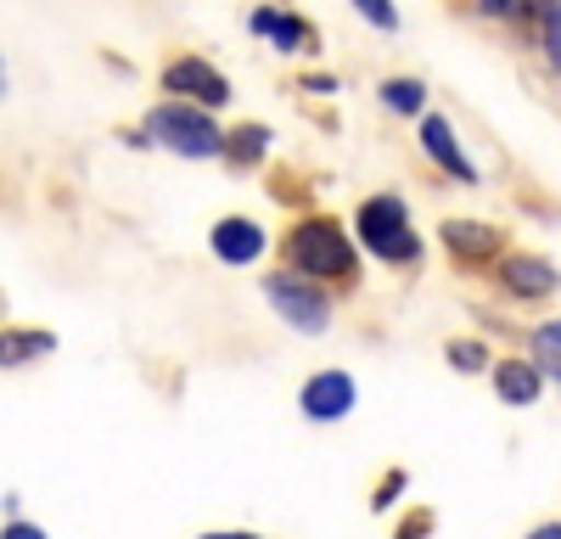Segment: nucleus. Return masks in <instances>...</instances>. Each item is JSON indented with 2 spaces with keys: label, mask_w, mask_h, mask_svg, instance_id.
<instances>
[{
  "label": "nucleus",
  "mask_w": 561,
  "mask_h": 539,
  "mask_svg": "<svg viewBox=\"0 0 561 539\" xmlns=\"http://www.w3.org/2000/svg\"><path fill=\"white\" fill-rule=\"evenodd\" d=\"M359 237H365L370 253L388 259V264H415L421 259V237L410 231V214H404L399 197H370L359 208Z\"/></svg>",
  "instance_id": "f257e3e1"
},
{
  "label": "nucleus",
  "mask_w": 561,
  "mask_h": 539,
  "mask_svg": "<svg viewBox=\"0 0 561 539\" xmlns=\"http://www.w3.org/2000/svg\"><path fill=\"white\" fill-rule=\"evenodd\" d=\"M287 259H293V270H304V276H348L354 270V248L332 219H304L287 237Z\"/></svg>",
  "instance_id": "f03ea898"
},
{
  "label": "nucleus",
  "mask_w": 561,
  "mask_h": 539,
  "mask_svg": "<svg viewBox=\"0 0 561 539\" xmlns=\"http://www.w3.org/2000/svg\"><path fill=\"white\" fill-rule=\"evenodd\" d=\"M152 135L163 147H174L180 158H214V152H225V135H219V124L208 118V113H197V107H185V102H163V107H152Z\"/></svg>",
  "instance_id": "7ed1b4c3"
},
{
  "label": "nucleus",
  "mask_w": 561,
  "mask_h": 539,
  "mask_svg": "<svg viewBox=\"0 0 561 539\" xmlns=\"http://www.w3.org/2000/svg\"><path fill=\"white\" fill-rule=\"evenodd\" d=\"M264 298L275 303V314L287 326H298V332H325L332 326V303H325V293L314 287V276H270L264 282Z\"/></svg>",
  "instance_id": "20e7f679"
},
{
  "label": "nucleus",
  "mask_w": 561,
  "mask_h": 539,
  "mask_svg": "<svg viewBox=\"0 0 561 539\" xmlns=\"http://www.w3.org/2000/svg\"><path fill=\"white\" fill-rule=\"evenodd\" d=\"M163 84L174 90V96H192V102H203V107H225V102H230L225 73L208 68L203 57H180V62H169V68H163Z\"/></svg>",
  "instance_id": "39448f33"
},
{
  "label": "nucleus",
  "mask_w": 561,
  "mask_h": 539,
  "mask_svg": "<svg viewBox=\"0 0 561 539\" xmlns=\"http://www.w3.org/2000/svg\"><path fill=\"white\" fill-rule=\"evenodd\" d=\"M348 404H354V377H348V371L309 377V388H304V416L337 422V416H348Z\"/></svg>",
  "instance_id": "423d86ee"
},
{
  "label": "nucleus",
  "mask_w": 561,
  "mask_h": 539,
  "mask_svg": "<svg viewBox=\"0 0 561 539\" xmlns=\"http://www.w3.org/2000/svg\"><path fill=\"white\" fill-rule=\"evenodd\" d=\"M500 282H505V293H517V298H550L561 276H556V264H545L534 253H517V259L500 264Z\"/></svg>",
  "instance_id": "0eeeda50"
},
{
  "label": "nucleus",
  "mask_w": 561,
  "mask_h": 539,
  "mask_svg": "<svg viewBox=\"0 0 561 539\" xmlns=\"http://www.w3.org/2000/svg\"><path fill=\"white\" fill-rule=\"evenodd\" d=\"M444 248L460 259V264H483L500 253V237L489 225H472V219H444Z\"/></svg>",
  "instance_id": "6e6552de"
},
{
  "label": "nucleus",
  "mask_w": 561,
  "mask_h": 539,
  "mask_svg": "<svg viewBox=\"0 0 561 539\" xmlns=\"http://www.w3.org/2000/svg\"><path fill=\"white\" fill-rule=\"evenodd\" d=\"M214 253L225 264H253L264 253V231H259L253 219H219L214 225Z\"/></svg>",
  "instance_id": "1a4fd4ad"
},
{
  "label": "nucleus",
  "mask_w": 561,
  "mask_h": 539,
  "mask_svg": "<svg viewBox=\"0 0 561 539\" xmlns=\"http://www.w3.org/2000/svg\"><path fill=\"white\" fill-rule=\"evenodd\" d=\"M421 147H427L455 180H478L472 174V163H466V152H460V141H455V135H449V124L444 118H421Z\"/></svg>",
  "instance_id": "9d476101"
},
{
  "label": "nucleus",
  "mask_w": 561,
  "mask_h": 539,
  "mask_svg": "<svg viewBox=\"0 0 561 539\" xmlns=\"http://www.w3.org/2000/svg\"><path fill=\"white\" fill-rule=\"evenodd\" d=\"M494 388L505 404H534L539 399V371L528 366V359H505V366L494 371Z\"/></svg>",
  "instance_id": "9b49d317"
},
{
  "label": "nucleus",
  "mask_w": 561,
  "mask_h": 539,
  "mask_svg": "<svg viewBox=\"0 0 561 539\" xmlns=\"http://www.w3.org/2000/svg\"><path fill=\"white\" fill-rule=\"evenodd\" d=\"M253 34H275L280 51H304V45L314 39V34H309V23H304V18H293V12H253Z\"/></svg>",
  "instance_id": "f8f14e48"
},
{
  "label": "nucleus",
  "mask_w": 561,
  "mask_h": 539,
  "mask_svg": "<svg viewBox=\"0 0 561 539\" xmlns=\"http://www.w3.org/2000/svg\"><path fill=\"white\" fill-rule=\"evenodd\" d=\"M51 332H0V366H28L34 354H51Z\"/></svg>",
  "instance_id": "ddd939ff"
},
{
  "label": "nucleus",
  "mask_w": 561,
  "mask_h": 539,
  "mask_svg": "<svg viewBox=\"0 0 561 539\" xmlns=\"http://www.w3.org/2000/svg\"><path fill=\"white\" fill-rule=\"evenodd\" d=\"M264 147H270V129H264V124H242V129L225 141L230 163H259V158H264Z\"/></svg>",
  "instance_id": "4468645a"
},
{
  "label": "nucleus",
  "mask_w": 561,
  "mask_h": 539,
  "mask_svg": "<svg viewBox=\"0 0 561 539\" xmlns=\"http://www.w3.org/2000/svg\"><path fill=\"white\" fill-rule=\"evenodd\" d=\"M382 102H388L393 113H421V107H427V84H415V79H388V84H382Z\"/></svg>",
  "instance_id": "2eb2a0df"
},
{
  "label": "nucleus",
  "mask_w": 561,
  "mask_h": 539,
  "mask_svg": "<svg viewBox=\"0 0 561 539\" xmlns=\"http://www.w3.org/2000/svg\"><path fill=\"white\" fill-rule=\"evenodd\" d=\"M354 12H359V18H370L377 28H399V12L388 7V0H354Z\"/></svg>",
  "instance_id": "dca6fc26"
},
{
  "label": "nucleus",
  "mask_w": 561,
  "mask_h": 539,
  "mask_svg": "<svg viewBox=\"0 0 561 539\" xmlns=\"http://www.w3.org/2000/svg\"><path fill=\"white\" fill-rule=\"evenodd\" d=\"M545 57L561 68V7H550V12H545Z\"/></svg>",
  "instance_id": "f3484780"
},
{
  "label": "nucleus",
  "mask_w": 561,
  "mask_h": 539,
  "mask_svg": "<svg viewBox=\"0 0 561 539\" xmlns=\"http://www.w3.org/2000/svg\"><path fill=\"white\" fill-rule=\"evenodd\" d=\"M449 366H455V371H478V366H483V348H478V343H455V348H449Z\"/></svg>",
  "instance_id": "a211bd4d"
},
{
  "label": "nucleus",
  "mask_w": 561,
  "mask_h": 539,
  "mask_svg": "<svg viewBox=\"0 0 561 539\" xmlns=\"http://www.w3.org/2000/svg\"><path fill=\"white\" fill-rule=\"evenodd\" d=\"M534 348H539L545 359H561V321H550V326H539V332H534Z\"/></svg>",
  "instance_id": "6ab92c4d"
},
{
  "label": "nucleus",
  "mask_w": 561,
  "mask_h": 539,
  "mask_svg": "<svg viewBox=\"0 0 561 539\" xmlns=\"http://www.w3.org/2000/svg\"><path fill=\"white\" fill-rule=\"evenodd\" d=\"M478 7H483L489 18H505V12H517V0H478Z\"/></svg>",
  "instance_id": "aec40b11"
},
{
  "label": "nucleus",
  "mask_w": 561,
  "mask_h": 539,
  "mask_svg": "<svg viewBox=\"0 0 561 539\" xmlns=\"http://www.w3.org/2000/svg\"><path fill=\"white\" fill-rule=\"evenodd\" d=\"M7 534H12V539H39V528H34V523H12Z\"/></svg>",
  "instance_id": "412c9836"
},
{
  "label": "nucleus",
  "mask_w": 561,
  "mask_h": 539,
  "mask_svg": "<svg viewBox=\"0 0 561 539\" xmlns=\"http://www.w3.org/2000/svg\"><path fill=\"white\" fill-rule=\"evenodd\" d=\"M0 90H7V68H0Z\"/></svg>",
  "instance_id": "4be33fe9"
}]
</instances>
